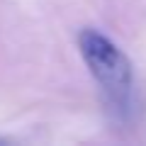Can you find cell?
<instances>
[{
    "mask_svg": "<svg viewBox=\"0 0 146 146\" xmlns=\"http://www.w3.org/2000/svg\"><path fill=\"white\" fill-rule=\"evenodd\" d=\"M78 51L88 66L90 76L98 80L107 107L117 117H127L131 110V90H134V73L131 63L112 39L98 29L78 32Z\"/></svg>",
    "mask_w": 146,
    "mask_h": 146,
    "instance_id": "1",
    "label": "cell"
}]
</instances>
